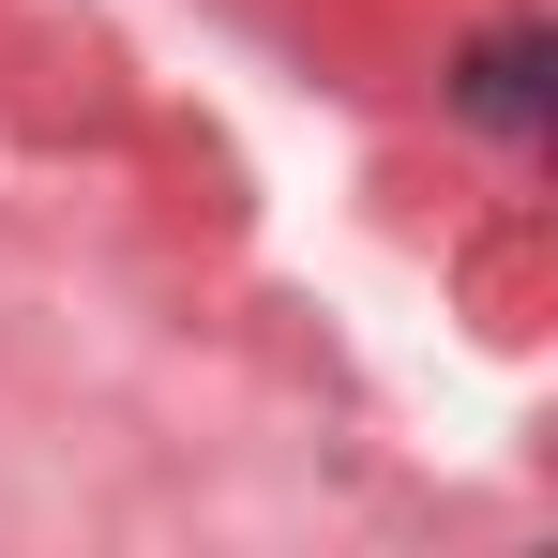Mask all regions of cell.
I'll list each match as a JSON object with an SVG mask.
<instances>
[{"mask_svg": "<svg viewBox=\"0 0 558 558\" xmlns=\"http://www.w3.org/2000/svg\"><path fill=\"white\" fill-rule=\"evenodd\" d=\"M544 76H558V46L544 31H483V46H468V121H498V136H529V121H544Z\"/></svg>", "mask_w": 558, "mask_h": 558, "instance_id": "1", "label": "cell"}]
</instances>
